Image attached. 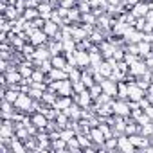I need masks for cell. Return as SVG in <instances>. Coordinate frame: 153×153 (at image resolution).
I'll use <instances>...</instances> for the list:
<instances>
[{"mask_svg":"<svg viewBox=\"0 0 153 153\" xmlns=\"http://www.w3.org/2000/svg\"><path fill=\"white\" fill-rule=\"evenodd\" d=\"M47 90H52L58 96H74V88H72V81L70 79L52 81V83H49V88Z\"/></svg>","mask_w":153,"mask_h":153,"instance_id":"obj_1","label":"cell"},{"mask_svg":"<svg viewBox=\"0 0 153 153\" xmlns=\"http://www.w3.org/2000/svg\"><path fill=\"white\" fill-rule=\"evenodd\" d=\"M112 108H114V114H115V115L130 117V114H131V108H130V101H128V99L114 97V99H112Z\"/></svg>","mask_w":153,"mask_h":153,"instance_id":"obj_2","label":"cell"},{"mask_svg":"<svg viewBox=\"0 0 153 153\" xmlns=\"http://www.w3.org/2000/svg\"><path fill=\"white\" fill-rule=\"evenodd\" d=\"M142 97H146V90L140 88L137 81H130L128 83V101H140Z\"/></svg>","mask_w":153,"mask_h":153,"instance_id":"obj_3","label":"cell"},{"mask_svg":"<svg viewBox=\"0 0 153 153\" xmlns=\"http://www.w3.org/2000/svg\"><path fill=\"white\" fill-rule=\"evenodd\" d=\"M51 61H52V67H56V68H63V70H67V72L72 68V65L68 63V58H67L65 52L52 54V56H51Z\"/></svg>","mask_w":153,"mask_h":153,"instance_id":"obj_4","label":"cell"},{"mask_svg":"<svg viewBox=\"0 0 153 153\" xmlns=\"http://www.w3.org/2000/svg\"><path fill=\"white\" fill-rule=\"evenodd\" d=\"M149 68H148V65H146V61L142 59V58H139L137 61H133V63H130V70H128V74L130 76H133V78H139V76H142L144 72H148Z\"/></svg>","mask_w":153,"mask_h":153,"instance_id":"obj_5","label":"cell"},{"mask_svg":"<svg viewBox=\"0 0 153 153\" xmlns=\"http://www.w3.org/2000/svg\"><path fill=\"white\" fill-rule=\"evenodd\" d=\"M72 97H74V103H76V105H79L81 108H90V106L94 105V99H92L88 88H87L85 92H81V94H74Z\"/></svg>","mask_w":153,"mask_h":153,"instance_id":"obj_6","label":"cell"},{"mask_svg":"<svg viewBox=\"0 0 153 153\" xmlns=\"http://www.w3.org/2000/svg\"><path fill=\"white\" fill-rule=\"evenodd\" d=\"M29 42H31L33 45H36V47H38V45H45V43L49 42V36L43 33V29H38V27H36V29H33V31L29 33Z\"/></svg>","mask_w":153,"mask_h":153,"instance_id":"obj_7","label":"cell"},{"mask_svg":"<svg viewBox=\"0 0 153 153\" xmlns=\"http://www.w3.org/2000/svg\"><path fill=\"white\" fill-rule=\"evenodd\" d=\"M74 58H76V67H79V68H87L90 65V52L88 51L76 49L74 51Z\"/></svg>","mask_w":153,"mask_h":153,"instance_id":"obj_8","label":"cell"},{"mask_svg":"<svg viewBox=\"0 0 153 153\" xmlns=\"http://www.w3.org/2000/svg\"><path fill=\"white\" fill-rule=\"evenodd\" d=\"M126 119L124 115H115L114 114V123H112V128H114V135L119 137V135H124V130H126Z\"/></svg>","mask_w":153,"mask_h":153,"instance_id":"obj_9","label":"cell"},{"mask_svg":"<svg viewBox=\"0 0 153 153\" xmlns=\"http://www.w3.org/2000/svg\"><path fill=\"white\" fill-rule=\"evenodd\" d=\"M31 123L38 128V130H45V126L49 124V117L45 115V114H42V112H33L31 114Z\"/></svg>","mask_w":153,"mask_h":153,"instance_id":"obj_10","label":"cell"},{"mask_svg":"<svg viewBox=\"0 0 153 153\" xmlns=\"http://www.w3.org/2000/svg\"><path fill=\"white\" fill-rule=\"evenodd\" d=\"M88 137L92 139V142H94V144L101 146V151H103V144H105L106 137H105V133L101 131V128H99V126H92V128H90V131H88Z\"/></svg>","mask_w":153,"mask_h":153,"instance_id":"obj_11","label":"cell"},{"mask_svg":"<svg viewBox=\"0 0 153 153\" xmlns=\"http://www.w3.org/2000/svg\"><path fill=\"white\" fill-rule=\"evenodd\" d=\"M52 54H51V49H49V45L45 43V45H38L36 47V51H34V54H33V61L36 63V61H43V59H49Z\"/></svg>","mask_w":153,"mask_h":153,"instance_id":"obj_12","label":"cell"},{"mask_svg":"<svg viewBox=\"0 0 153 153\" xmlns=\"http://www.w3.org/2000/svg\"><path fill=\"white\" fill-rule=\"evenodd\" d=\"M101 88L105 94H108L110 97H117V81L110 79V78H105L101 81Z\"/></svg>","mask_w":153,"mask_h":153,"instance_id":"obj_13","label":"cell"},{"mask_svg":"<svg viewBox=\"0 0 153 153\" xmlns=\"http://www.w3.org/2000/svg\"><path fill=\"white\" fill-rule=\"evenodd\" d=\"M2 74L6 76V81H7V85H15V83H24V76L20 74L18 67H16V68H11V70H7V72H2Z\"/></svg>","mask_w":153,"mask_h":153,"instance_id":"obj_14","label":"cell"},{"mask_svg":"<svg viewBox=\"0 0 153 153\" xmlns=\"http://www.w3.org/2000/svg\"><path fill=\"white\" fill-rule=\"evenodd\" d=\"M74 105V97L72 96H58V99H56V103L52 105L56 110H59V112H63V110H67L68 106H72Z\"/></svg>","mask_w":153,"mask_h":153,"instance_id":"obj_15","label":"cell"},{"mask_svg":"<svg viewBox=\"0 0 153 153\" xmlns=\"http://www.w3.org/2000/svg\"><path fill=\"white\" fill-rule=\"evenodd\" d=\"M68 117H70V121H79V119H83V108L79 106V105H72V106H68L67 110H63Z\"/></svg>","mask_w":153,"mask_h":153,"instance_id":"obj_16","label":"cell"},{"mask_svg":"<svg viewBox=\"0 0 153 153\" xmlns=\"http://www.w3.org/2000/svg\"><path fill=\"white\" fill-rule=\"evenodd\" d=\"M42 29H43V33H45L49 38H54V36L61 31V27H59L56 22H52V20H45V24H43Z\"/></svg>","mask_w":153,"mask_h":153,"instance_id":"obj_17","label":"cell"},{"mask_svg":"<svg viewBox=\"0 0 153 153\" xmlns=\"http://www.w3.org/2000/svg\"><path fill=\"white\" fill-rule=\"evenodd\" d=\"M97 47H99V51H101V54H103V58H105V59H108V58H112V56H114L115 45H114L110 40H105V42H101Z\"/></svg>","mask_w":153,"mask_h":153,"instance_id":"obj_18","label":"cell"},{"mask_svg":"<svg viewBox=\"0 0 153 153\" xmlns=\"http://www.w3.org/2000/svg\"><path fill=\"white\" fill-rule=\"evenodd\" d=\"M119 151H124V153L137 151V148L131 144V140H130L128 135H119Z\"/></svg>","mask_w":153,"mask_h":153,"instance_id":"obj_19","label":"cell"},{"mask_svg":"<svg viewBox=\"0 0 153 153\" xmlns=\"http://www.w3.org/2000/svg\"><path fill=\"white\" fill-rule=\"evenodd\" d=\"M148 11H149V4L146 2V0H142V2H139L137 6L131 7V15H133L135 18H142V16H146Z\"/></svg>","mask_w":153,"mask_h":153,"instance_id":"obj_20","label":"cell"},{"mask_svg":"<svg viewBox=\"0 0 153 153\" xmlns=\"http://www.w3.org/2000/svg\"><path fill=\"white\" fill-rule=\"evenodd\" d=\"M47 78H49V79H52V81L68 79V72H67V70H63V68H56V67H52V68H51V72L47 74Z\"/></svg>","mask_w":153,"mask_h":153,"instance_id":"obj_21","label":"cell"},{"mask_svg":"<svg viewBox=\"0 0 153 153\" xmlns=\"http://www.w3.org/2000/svg\"><path fill=\"white\" fill-rule=\"evenodd\" d=\"M96 70L103 76V78H110L112 72H114V67H112V63H110L108 59H103V61L96 67Z\"/></svg>","mask_w":153,"mask_h":153,"instance_id":"obj_22","label":"cell"},{"mask_svg":"<svg viewBox=\"0 0 153 153\" xmlns=\"http://www.w3.org/2000/svg\"><path fill=\"white\" fill-rule=\"evenodd\" d=\"M36 9L40 11V16H42V18L49 20V18H51V15H52V11H54L56 7H54V6H52L51 2H42V4H40V6H38Z\"/></svg>","mask_w":153,"mask_h":153,"instance_id":"obj_23","label":"cell"},{"mask_svg":"<svg viewBox=\"0 0 153 153\" xmlns=\"http://www.w3.org/2000/svg\"><path fill=\"white\" fill-rule=\"evenodd\" d=\"M47 45H49V49H51V54H59V52H65V47H63V40L49 38Z\"/></svg>","mask_w":153,"mask_h":153,"instance_id":"obj_24","label":"cell"},{"mask_svg":"<svg viewBox=\"0 0 153 153\" xmlns=\"http://www.w3.org/2000/svg\"><path fill=\"white\" fill-rule=\"evenodd\" d=\"M135 133H140V124H139L135 119L128 117V119H126V130H124V135H135Z\"/></svg>","mask_w":153,"mask_h":153,"instance_id":"obj_25","label":"cell"},{"mask_svg":"<svg viewBox=\"0 0 153 153\" xmlns=\"http://www.w3.org/2000/svg\"><path fill=\"white\" fill-rule=\"evenodd\" d=\"M88 40L94 43V45H99L101 42H105L106 40V36H105V33L101 31V29H97V27H94V31L88 34Z\"/></svg>","mask_w":153,"mask_h":153,"instance_id":"obj_26","label":"cell"},{"mask_svg":"<svg viewBox=\"0 0 153 153\" xmlns=\"http://www.w3.org/2000/svg\"><path fill=\"white\" fill-rule=\"evenodd\" d=\"M103 151H119V137H110L103 144Z\"/></svg>","mask_w":153,"mask_h":153,"instance_id":"obj_27","label":"cell"},{"mask_svg":"<svg viewBox=\"0 0 153 153\" xmlns=\"http://www.w3.org/2000/svg\"><path fill=\"white\" fill-rule=\"evenodd\" d=\"M52 153H67V140H63L61 137L54 139L52 140Z\"/></svg>","mask_w":153,"mask_h":153,"instance_id":"obj_28","label":"cell"},{"mask_svg":"<svg viewBox=\"0 0 153 153\" xmlns=\"http://www.w3.org/2000/svg\"><path fill=\"white\" fill-rule=\"evenodd\" d=\"M117 97L128 99V81H117Z\"/></svg>","mask_w":153,"mask_h":153,"instance_id":"obj_29","label":"cell"},{"mask_svg":"<svg viewBox=\"0 0 153 153\" xmlns=\"http://www.w3.org/2000/svg\"><path fill=\"white\" fill-rule=\"evenodd\" d=\"M31 81H33V83H43V81H47V74L36 67L34 72H33V76H31Z\"/></svg>","mask_w":153,"mask_h":153,"instance_id":"obj_30","label":"cell"},{"mask_svg":"<svg viewBox=\"0 0 153 153\" xmlns=\"http://www.w3.org/2000/svg\"><path fill=\"white\" fill-rule=\"evenodd\" d=\"M76 135H78V133H76V130H74V128H70V126H67V128H61V130H59V137H61L63 140H67V142H68L70 139H74Z\"/></svg>","mask_w":153,"mask_h":153,"instance_id":"obj_31","label":"cell"},{"mask_svg":"<svg viewBox=\"0 0 153 153\" xmlns=\"http://www.w3.org/2000/svg\"><path fill=\"white\" fill-rule=\"evenodd\" d=\"M81 22H83V24H87V25H92V27H96V24H97V16L94 15V11H88V13H83V16H81Z\"/></svg>","mask_w":153,"mask_h":153,"instance_id":"obj_32","label":"cell"},{"mask_svg":"<svg viewBox=\"0 0 153 153\" xmlns=\"http://www.w3.org/2000/svg\"><path fill=\"white\" fill-rule=\"evenodd\" d=\"M56 123H58V126L59 128H67L68 124H70V117L65 114V112H58V115H56V119H54Z\"/></svg>","mask_w":153,"mask_h":153,"instance_id":"obj_33","label":"cell"},{"mask_svg":"<svg viewBox=\"0 0 153 153\" xmlns=\"http://www.w3.org/2000/svg\"><path fill=\"white\" fill-rule=\"evenodd\" d=\"M81 74H83V68H79V67H72L70 70H68V79L74 83V81H79L81 79Z\"/></svg>","mask_w":153,"mask_h":153,"instance_id":"obj_34","label":"cell"},{"mask_svg":"<svg viewBox=\"0 0 153 153\" xmlns=\"http://www.w3.org/2000/svg\"><path fill=\"white\" fill-rule=\"evenodd\" d=\"M25 20H29V22H33L34 18H38L40 16V11L36 9V7H27L25 11H24V15H22Z\"/></svg>","mask_w":153,"mask_h":153,"instance_id":"obj_35","label":"cell"},{"mask_svg":"<svg viewBox=\"0 0 153 153\" xmlns=\"http://www.w3.org/2000/svg\"><path fill=\"white\" fill-rule=\"evenodd\" d=\"M56 99H58V94H56V92H52V90H45V92H43V97H42L43 103H47V105H54Z\"/></svg>","mask_w":153,"mask_h":153,"instance_id":"obj_36","label":"cell"},{"mask_svg":"<svg viewBox=\"0 0 153 153\" xmlns=\"http://www.w3.org/2000/svg\"><path fill=\"white\" fill-rule=\"evenodd\" d=\"M63 47H65V52H74L76 51V40H72V36L65 38L63 40Z\"/></svg>","mask_w":153,"mask_h":153,"instance_id":"obj_37","label":"cell"},{"mask_svg":"<svg viewBox=\"0 0 153 153\" xmlns=\"http://www.w3.org/2000/svg\"><path fill=\"white\" fill-rule=\"evenodd\" d=\"M88 92H90V96H92V99L96 101L101 94H103V88H101V83H96V85H92L90 88H88Z\"/></svg>","mask_w":153,"mask_h":153,"instance_id":"obj_38","label":"cell"},{"mask_svg":"<svg viewBox=\"0 0 153 153\" xmlns=\"http://www.w3.org/2000/svg\"><path fill=\"white\" fill-rule=\"evenodd\" d=\"M72 88H74V94H81V92L87 90V85L79 79V81H74V83H72Z\"/></svg>","mask_w":153,"mask_h":153,"instance_id":"obj_39","label":"cell"},{"mask_svg":"<svg viewBox=\"0 0 153 153\" xmlns=\"http://www.w3.org/2000/svg\"><path fill=\"white\" fill-rule=\"evenodd\" d=\"M140 133L146 135V137H151V135H153V121L148 123V124H142V126H140Z\"/></svg>","mask_w":153,"mask_h":153,"instance_id":"obj_40","label":"cell"},{"mask_svg":"<svg viewBox=\"0 0 153 153\" xmlns=\"http://www.w3.org/2000/svg\"><path fill=\"white\" fill-rule=\"evenodd\" d=\"M29 96L34 97V99H38V101H42V97H43V90H40V88H36V87H31V88H29Z\"/></svg>","mask_w":153,"mask_h":153,"instance_id":"obj_41","label":"cell"},{"mask_svg":"<svg viewBox=\"0 0 153 153\" xmlns=\"http://www.w3.org/2000/svg\"><path fill=\"white\" fill-rule=\"evenodd\" d=\"M126 52H128V54H137V56H139V45H137L135 42H130V43L126 45Z\"/></svg>","mask_w":153,"mask_h":153,"instance_id":"obj_42","label":"cell"},{"mask_svg":"<svg viewBox=\"0 0 153 153\" xmlns=\"http://www.w3.org/2000/svg\"><path fill=\"white\" fill-rule=\"evenodd\" d=\"M59 6L67 7V9H72V7L78 6V2H76V0H59Z\"/></svg>","mask_w":153,"mask_h":153,"instance_id":"obj_43","label":"cell"},{"mask_svg":"<svg viewBox=\"0 0 153 153\" xmlns=\"http://www.w3.org/2000/svg\"><path fill=\"white\" fill-rule=\"evenodd\" d=\"M139 2H142V0H126V9H128V11H131V7H133V6H137Z\"/></svg>","mask_w":153,"mask_h":153,"instance_id":"obj_44","label":"cell"},{"mask_svg":"<svg viewBox=\"0 0 153 153\" xmlns=\"http://www.w3.org/2000/svg\"><path fill=\"white\" fill-rule=\"evenodd\" d=\"M139 105H140V108L144 110V108H148V106H149L151 103H149V99H148V97H142V99L139 101Z\"/></svg>","mask_w":153,"mask_h":153,"instance_id":"obj_45","label":"cell"},{"mask_svg":"<svg viewBox=\"0 0 153 153\" xmlns=\"http://www.w3.org/2000/svg\"><path fill=\"white\" fill-rule=\"evenodd\" d=\"M144 112H146V114L151 117V121H153V105H149L148 108H144Z\"/></svg>","mask_w":153,"mask_h":153,"instance_id":"obj_46","label":"cell"},{"mask_svg":"<svg viewBox=\"0 0 153 153\" xmlns=\"http://www.w3.org/2000/svg\"><path fill=\"white\" fill-rule=\"evenodd\" d=\"M144 18H146L148 22H153V9H149V11L146 13V16H144Z\"/></svg>","mask_w":153,"mask_h":153,"instance_id":"obj_47","label":"cell"}]
</instances>
